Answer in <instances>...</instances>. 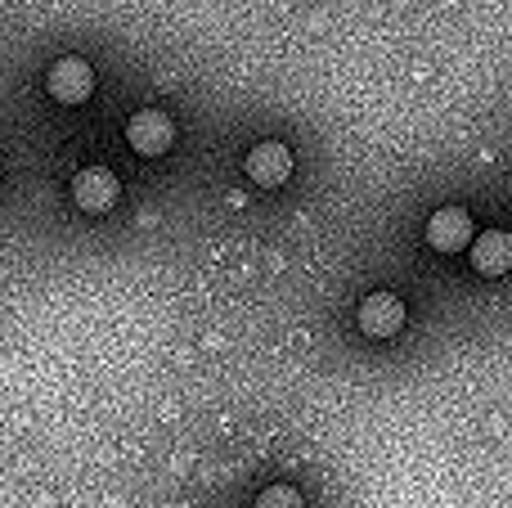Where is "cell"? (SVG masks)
<instances>
[{
	"instance_id": "obj_1",
	"label": "cell",
	"mask_w": 512,
	"mask_h": 508,
	"mask_svg": "<svg viewBox=\"0 0 512 508\" xmlns=\"http://www.w3.org/2000/svg\"><path fill=\"white\" fill-rule=\"evenodd\" d=\"M126 144H131L140 158H162V153L176 144V122L162 108H140L126 122Z\"/></svg>"
},
{
	"instance_id": "obj_2",
	"label": "cell",
	"mask_w": 512,
	"mask_h": 508,
	"mask_svg": "<svg viewBox=\"0 0 512 508\" xmlns=\"http://www.w3.org/2000/svg\"><path fill=\"white\" fill-rule=\"evenodd\" d=\"M45 90H50V99H59V104H86V99L95 95V68H90L86 59H77V54H63V59H54L50 72H45Z\"/></svg>"
},
{
	"instance_id": "obj_3",
	"label": "cell",
	"mask_w": 512,
	"mask_h": 508,
	"mask_svg": "<svg viewBox=\"0 0 512 508\" xmlns=\"http://www.w3.org/2000/svg\"><path fill=\"white\" fill-rule=\"evenodd\" d=\"M355 324L364 329V338L387 342V338H396V333L405 329V302H400L396 293H387V288H378V293H369L360 302Z\"/></svg>"
},
{
	"instance_id": "obj_4",
	"label": "cell",
	"mask_w": 512,
	"mask_h": 508,
	"mask_svg": "<svg viewBox=\"0 0 512 508\" xmlns=\"http://www.w3.org/2000/svg\"><path fill=\"white\" fill-rule=\"evenodd\" d=\"M117 198H122V185H117V176L108 167H81L77 176H72V203L86 216L113 212Z\"/></svg>"
},
{
	"instance_id": "obj_5",
	"label": "cell",
	"mask_w": 512,
	"mask_h": 508,
	"mask_svg": "<svg viewBox=\"0 0 512 508\" xmlns=\"http://www.w3.org/2000/svg\"><path fill=\"white\" fill-rule=\"evenodd\" d=\"M472 239H477V230H472V216L463 207H436L432 221H427V248L441 252V257L472 248Z\"/></svg>"
},
{
	"instance_id": "obj_6",
	"label": "cell",
	"mask_w": 512,
	"mask_h": 508,
	"mask_svg": "<svg viewBox=\"0 0 512 508\" xmlns=\"http://www.w3.org/2000/svg\"><path fill=\"white\" fill-rule=\"evenodd\" d=\"M243 171H248V180L256 189H279L292 180V149L279 140H261L256 149L248 153V162H243Z\"/></svg>"
},
{
	"instance_id": "obj_7",
	"label": "cell",
	"mask_w": 512,
	"mask_h": 508,
	"mask_svg": "<svg viewBox=\"0 0 512 508\" xmlns=\"http://www.w3.org/2000/svg\"><path fill=\"white\" fill-rule=\"evenodd\" d=\"M468 257H472V270H477V275H486V279L508 275V270H512V234L508 230L477 234V239H472V248H468Z\"/></svg>"
},
{
	"instance_id": "obj_8",
	"label": "cell",
	"mask_w": 512,
	"mask_h": 508,
	"mask_svg": "<svg viewBox=\"0 0 512 508\" xmlns=\"http://www.w3.org/2000/svg\"><path fill=\"white\" fill-rule=\"evenodd\" d=\"M256 508H306V500L292 486H270V491L256 495Z\"/></svg>"
}]
</instances>
